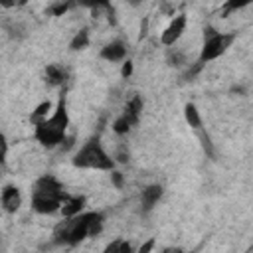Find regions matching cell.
Here are the masks:
<instances>
[{"label": "cell", "mask_w": 253, "mask_h": 253, "mask_svg": "<svg viewBox=\"0 0 253 253\" xmlns=\"http://www.w3.org/2000/svg\"><path fill=\"white\" fill-rule=\"evenodd\" d=\"M103 213L87 211L77 213L73 217H65L53 231V241L57 245H77L87 237H95L103 229Z\"/></svg>", "instance_id": "6da1fadb"}, {"label": "cell", "mask_w": 253, "mask_h": 253, "mask_svg": "<svg viewBox=\"0 0 253 253\" xmlns=\"http://www.w3.org/2000/svg\"><path fill=\"white\" fill-rule=\"evenodd\" d=\"M34 126H36L34 128V138L45 148H55L57 144H61L65 140V132H67V126H69L65 93L59 95L53 113L49 117H45L43 121H40L38 125H34Z\"/></svg>", "instance_id": "7a4b0ae2"}, {"label": "cell", "mask_w": 253, "mask_h": 253, "mask_svg": "<svg viewBox=\"0 0 253 253\" xmlns=\"http://www.w3.org/2000/svg\"><path fill=\"white\" fill-rule=\"evenodd\" d=\"M67 196V192L63 190L61 182L51 176V174H43L42 178L36 180L34 190H32V210L38 213H55L59 211L63 198Z\"/></svg>", "instance_id": "3957f363"}, {"label": "cell", "mask_w": 253, "mask_h": 253, "mask_svg": "<svg viewBox=\"0 0 253 253\" xmlns=\"http://www.w3.org/2000/svg\"><path fill=\"white\" fill-rule=\"evenodd\" d=\"M75 168H83V170H105L111 172L115 170V160L105 152L99 136H91L71 158Z\"/></svg>", "instance_id": "277c9868"}, {"label": "cell", "mask_w": 253, "mask_h": 253, "mask_svg": "<svg viewBox=\"0 0 253 253\" xmlns=\"http://www.w3.org/2000/svg\"><path fill=\"white\" fill-rule=\"evenodd\" d=\"M204 45H202V51H200V57H198V63L200 65H204V63H208V61H211V59H215V57H219V55H223L229 47H231V43L235 42V34H223V32H215L213 28H206L204 30Z\"/></svg>", "instance_id": "5b68a950"}, {"label": "cell", "mask_w": 253, "mask_h": 253, "mask_svg": "<svg viewBox=\"0 0 253 253\" xmlns=\"http://www.w3.org/2000/svg\"><path fill=\"white\" fill-rule=\"evenodd\" d=\"M140 111H142V99L136 95V97H132V99L126 103L123 115L115 119V123H113V130H115L117 134H126V132L138 123V119H140Z\"/></svg>", "instance_id": "8992f818"}, {"label": "cell", "mask_w": 253, "mask_h": 253, "mask_svg": "<svg viewBox=\"0 0 253 253\" xmlns=\"http://www.w3.org/2000/svg\"><path fill=\"white\" fill-rule=\"evenodd\" d=\"M186 24H188V20H186L184 14H178L176 18H172V22H170V24L164 28V32H162L160 42H162L164 45H174V43L182 38V34L186 32Z\"/></svg>", "instance_id": "52a82bcc"}, {"label": "cell", "mask_w": 253, "mask_h": 253, "mask_svg": "<svg viewBox=\"0 0 253 253\" xmlns=\"http://www.w3.org/2000/svg\"><path fill=\"white\" fill-rule=\"evenodd\" d=\"M20 206H22V194H20V190L16 186H12V184L4 186L2 192H0V208L4 211H8V213H16L20 210Z\"/></svg>", "instance_id": "ba28073f"}, {"label": "cell", "mask_w": 253, "mask_h": 253, "mask_svg": "<svg viewBox=\"0 0 253 253\" xmlns=\"http://www.w3.org/2000/svg\"><path fill=\"white\" fill-rule=\"evenodd\" d=\"M125 55H126V43L123 40H115L101 49V57L107 61H123Z\"/></svg>", "instance_id": "9c48e42d"}, {"label": "cell", "mask_w": 253, "mask_h": 253, "mask_svg": "<svg viewBox=\"0 0 253 253\" xmlns=\"http://www.w3.org/2000/svg\"><path fill=\"white\" fill-rule=\"evenodd\" d=\"M83 206H85V198H83V196H69V194H67V196L63 198V204H61L59 211L63 213V217H73V215L81 213Z\"/></svg>", "instance_id": "30bf717a"}, {"label": "cell", "mask_w": 253, "mask_h": 253, "mask_svg": "<svg viewBox=\"0 0 253 253\" xmlns=\"http://www.w3.org/2000/svg\"><path fill=\"white\" fill-rule=\"evenodd\" d=\"M162 186L160 184H152V186H148V188H144L142 190V194H140V202H142V208L148 211V210H152L156 204H158V200L162 198Z\"/></svg>", "instance_id": "8fae6325"}, {"label": "cell", "mask_w": 253, "mask_h": 253, "mask_svg": "<svg viewBox=\"0 0 253 253\" xmlns=\"http://www.w3.org/2000/svg\"><path fill=\"white\" fill-rule=\"evenodd\" d=\"M65 77H67V73H65L63 67H59L55 63H51V65L45 67V79H47L49 85H63L65 83Z\"/></svg>", "instance_id": "7c38bea8"}, {"label": "cell", "mask_w": 253, "mask_h": 253, "mask_svg": "<svg viewBox=\"0 0 253 253\" xmlns=\"http://www.w3.org/2000/svg\"><path fill=\"white\" fill-rule=\"evenodd\" d=\"M130 251H132V247H130V243L125 241V239H113V241L103 249V253H130Z\"/></svg>", "instance_id": "4fadbf2b"}, {"label": "cell", "mask_w": 253, "mask_h": 253, "mask_svg": "<svg viewBox=\"0 0 253 253\" xmlns=\"http://www.w3.org/2000/svg\"><path fill=\"white\" fill-rule=\"evenodd\" d=\"M184 117H186V121H188L190 126H194V128H200V126H202L200 113H198V109H196L192 103H188V105L184 107Z\"/></svg>", "instance_id": "5bb4252c"}, {"label": "cell", "mask_w": 253, "mask_h": 253, "mask_svg": "<svg viewBox=\"0 0 253 253\" xmlns=\"http://www.w3.org/2000/svg\"><path fill=\"white\" fill-rule=\"evenodd\" d=\"M87 43H89V32L87 30H81L73 40H71V43H69V47L71 49H83V47H87Z\"/></svg>", "instance_id": "9a60e30c"}, {"label": "cell", "mask_w": 253, "mask_h": 253, "mask_svg": "<svg viewBox=\"0 0 253 253\" xmlns=\"http://www.w3.org/2000/svg\"><path fill=\"white\" fill-rule=\"evenodd\" d=\"M47 111H49V101H43V103H42V105L36 109V113L32 115V123H34V125H38L40 121H43Z\"/></svg>", "instance_id": "2e32d148"}, {"label": "cell", "mask_w": 253, "mask_h": 253, "mask_svg": "<svg viewBox=\"0 0 253 253\" xmlns=\"http://www.w3.org/2000/svg\"><path fill=\"white\" fill-rule=\"evenodd\" d=\"M6 156H8V140L4 132H0V166L6 164Z\"/></svg>", "instance_id": "e0dca14e"}, {"label": "cell", "mask_w": 253, "mask_h": 253, "mask_svg": "<svg viewBox=\"0 0 253 253\" xmlns=\"http://www.w3.org/2000/svg\"><path fill=\"white\" fill-rule=\"evenodd\" d=\"M67 8H69V4H55V6L51 8V12H53L55 16H61V14H63Z\"/></svg>", "instance_id": "ac0fdd59"}, {"label": "cell", "mask_w": 253, "mask_h": 253, "mask_svg": "<svg viewBox=\"0 0 253 253\" xmlns=\"http://www.w3.org/2000/svg\"><path fill=\"white\" fill-rule=\"evenodd\" d=\"M160 253H184V249H180V247H166Z\"/></svg>", "instance_id": "d6986e66"}, {"label": "cell", "mask_w": 253, "mask_h": 253, "mask_svg": "<svg viewBox=\"0 0 253 253\" xmlns=\"http://www.w3.org/2000/svg\"><path fill=\"white\" fill-rule=\"evenodd\" d=\"M130 71H132V65H130V61H126V63L123 65V75L126 77V75H130Z\"/></svg>", "instance_id": "ffe728a7"}, {"label": "cell", "mask_w": 253, "mask_h": 253, "mask_svg": "<svg viewBox=\"0 0 253 253\" xmlns=\"http://www.w3.org/2000/svg\"><path fill=\"white\" fill-rule=\"evenodd\" d=\"M150 247H152V241H148V243H146L144 247H140V253H146V251H148Z\"/></svg>", "instance_id": "44dd1931"}]
</instances>
